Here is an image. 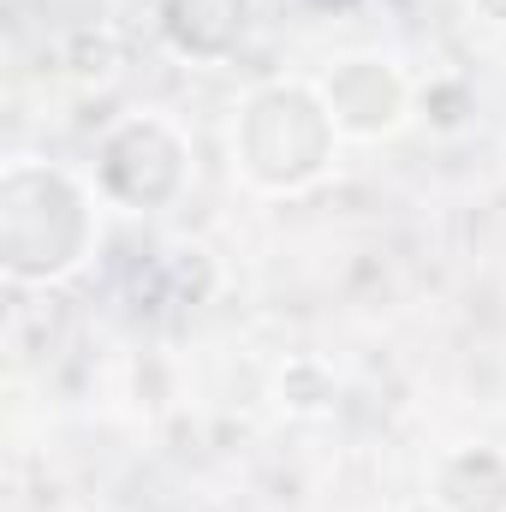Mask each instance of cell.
Listing matches in <instances>:
<instances>
[{
  "mask_svg": "<svg viewBox=\"0 0 506 512\" xmlns=\"http://www.w3.org/2000/svg\"><path fill=\"white\" fill-rule=\"evenodd\" d=\"M102 245V191L96 179L42 161V155H6L0 167V274L30 286H60L84 274V262Z\"/></svg>",
  "mask_w": 506,
  "mask_h": 512,
  "instance_id": "1",
  "label": "cell"
},
{
  "mask_svg": "<svg viewBox=\"0 0 506 512\" xmlns=\"http://www.w3.org/2000/svg\"><path fill=\"white\" fill-rule=\"evenodd\" d=\"M340 126L316 78H262L233 108L227 155L256 197H304L340 161Z\"/></svg>",
  "mask_w": 506,
  "mask_h": 512,
  "instance_id": "2",
  "label": "cell"
},
{
  "mask_svg": "<svg viewBox=\"0 0 506 512\" xmlns=\"http://www.w3.org/2000/svg\"><path fill=\"white\" fill-rule=\"evenodd\" d=\"M90 179H96L102 203H114V209H131V215L173 209L191 191V137L161 108H131L102 126Z\"/></svg>",
  "mask_w": 506,
  "mask_h": 512,
  "instance_id": "3",
  "label": "cell"
},
{
  "mask_svg": "<svg viewBox=\"0 0 506 512\" xmlns=\"http://www.w3.org/2000/svg\"><path fill=\"white\" fill-rule=\"evenodd\" d=\"M316 90H322V102H328V114H334V126H340L346 143H387V137L405 131L411 108H417L411 72L393 54H381V48L334 54L322 66Z\"/></svg>",
  "mask_w": 506,
  "mask_h": 512,
  "instance_id": "4",
  "label": "cell"
},
{
  "mask_svg": "<svg viewBox=\"0 0 506 512\" xmlns=\"http://www.w3.org/2000/svg\"><path fill=\"white\" fill-rule=\"evenodd\" d=\"M256 24V0H155L161 42L191 66H221L245 48Z\"/></svg>",
  "mask_w": 506,
  "mask_h": 512,
  "instance_id": "5",
  "label": "cell"
},
{
  "mask_svg": "<svg viewBox=\"0 0 506 512\" xmlns=\"http://www.w3.org/2000/svg\"><path fill=\"white\" fill-rule=\"evenodd\" d=\"M429 495L441 501V512H506V447H447L429 471Z\"/></svg>",
  "mask_w": 506,
  "mask_h": 512,
  "instance_id": "6",
  "label": "cell"
},
{
  "mask_svg": "<svg viewBox=\"0 0 506 512\" xmlns=\"http://www.w3.org/2000/svg\"><path fill=\"white\" fill-rule=\"evenodd\" d=\"M54 66H60V78H66V84H78V90H108V84L120 78V66H126L120 30H114V24H102V18L72 24V30L54 42Z\"/></svg>",
  "mask_w": 506,
  "mask_h": 512,
  "instance_id": "7",
  "label": "cell"
},
{
  "mask_svg": "<svg viewBox=\"0 0 506 512\" xmlns=\"http://www.w3.org/2000/svg\"><path fill=\"white\" fill-rule=\"evenodd\" d=\"M274 399L286 417H328L334 399H340V376L328 358L316 352H292L280 370H274Z\"/></svg>",
  "mask_w": 506,
  "mask_h": 512,
  "instance_id": "8",
  "label": "cell"
},
{
  "mask_svg": "<svg viewBox=\"0 0 506 512\" xmlns=\"http://www.w3.org/2000/svg\"><path fill=\"white\" fill-rule=\"evenodd\" d=\"M167 274H173V286H179L185 304H203V298H215V286H221V268H215V256L203 251V245L173 251L167 256Z\"/></svg>",
  "mask_w": 506,
  "mask_h": 512,
  "instance_id": "9",
  "label": "cell"
},
{
  "mask_svg": "<svg viewBox=\"0 0 506 512\" xmlns=\"http://www.w3.org/2000/svg\"><path fill=\"white\" fill-rule=\"evenodd\" d=\"M417 108H423L441 131H453L471 114V90H465L459 78H429V84H417Z\"/></svg>",
  "mask_w": 506,
  "mask_h": 512,
  "instance_id": "10",
  "label": "cell"
},
{
  "mask_svg": "<svg viewBox=\"0 0 506 512\" xmlns=\"http://www.w3.org/2000/svg\"><path fill=\"white\" fill-rule=\"evenodd\" d=\"M477 6V18H489V24H506V0H471Z\"/></svg>",
  "mask_w": 506,
  "mask_h": 512,
  "instance_id": "11",
  "label": "cell"
},
{
  "mask_svg": "<svg viewBox=\"0 0 506 512\" xmlns=\"http://www.w3.org/2000/svg\"><path fill=\"white\" fill-rule=\"evenodd\" d=\"M399 512H441V501H435V495H423V501H411V507H399Z\"/></svg>",
  "mask_w": 506,
  "mask_h": 512,
  "instance_id": "12",
  "label": "cell"
},
{
  "mask_svg": "<svg viewBox=\"0 0 506 512\" xmlns=\"http://www.w3.org/2000/svg\"><path fill=\"white\" fill-rule=\"evenodd\" d=\"M54 512H84V507H54Z\"/></svg>",
  "mask_w": 506,
  "mask_h": 512,
  "instance_id": "13",
  "label": "cell"
}]
</instances>
